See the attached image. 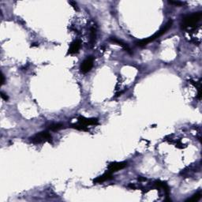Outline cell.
<instances>
[{
	"instance_id": "obj_10",
	"label": "cell",
	"mask_w": 202,
	"mask_h": 202,
	"mask_svg": "<svg viewBox=\"0 0 202 202\" xmlns=\"http://www.w3.org/2000/svg\"><path fill=\"white\" fill-rule=\"evenodd\" d=\"M96 29L94 27H92L90 29V44H91V47L93 46V44L96 42Z\"/></svg>"
},
{
	"instance_id": "obj_18",
	"label": "cell",
	"mask_w": 202,
	"mask_h": 202,
	"mask_svg": "<svg viewBox=\"0 0 202 202\" xmlns=\"http://www.w3.org/2000/svg\"><path fill=\"white\" fill-rule=\"evenodd\" d=\"M34 46L37 47V46H39V44H33L31 45V47H34Z\"/></svg>"
},
{
	"instance_id": "obj_15",
	"label": "cell",
	"mask_w": 202,
	"mask_h": 202,
	"mask_svg": "<svg viewBox=\"0 0 202 202\" xmlns=\"http://www.w3.org/2000/svg\"><path fill=\"white\" fill-rule=\"evenodd\" d=\"M0 94H1V97H2V99H3V100H4L5 101L8 100V99L9 98H8V96H7V95H6V94L4 93L3 92H1V93Z\"/></svg>"
},
{
	"instance_id": "obj_17",
	"label": "cell",
	"mask_w": 202,
	"mask_h": 202,
	"mask_svg": "<svg viewBox=\"0 0 202 202\" xmlns=\"http://www.w3.org/2000/svg\"><path fill=\"white\" fill-rule=\"evenodd\" d=\"M4 83H5V76H4V74L2 73V74H1V85H4Z\"/></svg>"
},
{
	"instance_id": "obj_14",
	"label": "cell",
	"mask_w": 202,
	"mask_h": 202,
	"mask_svg": "<svg viewBox=\"0 0 202 202\" xmlns=\"http://www.w3.org/2000/svg\"><path fill=\"white\" fill-rule=\"evenodd\" d=\"M168 3L172 4V5L178 6H182L183 5H184V3L180 2V1H168Z\"/></svg>"
},
{
	"instance_id": "obj_7",
	"label": "cell",
	"mask_w": 202,
	"mask_h": 202,
	"mask_svg": "<svg viewBox=\"0 0 202 202\" xmlns=\"http://www.w3.org/2000/svg\"><path fill=\"white\" fill-rule=\"evenodd\" d=\"M81 45H82V43L80 40H75L74 42H72L69 48V51H68V54H74L77 53L81 48Z\"/></svg>"
},
{
	"instance_id": "obj_8",
	"label": "cell",
	"mask_w": 202,
	"mask_h": 202,
	"mask_svg": "<svg viewBox=\"0 0 202 202\" xmlns=\"http://www.w3.org/2000/svg\"><path fill=\"white\" fill-rule=\"evenodd\" d=\"M111 178H112V173L107 171V172L104 173V175H100V176H99V177H97L96 178H95V179L93 180V183H104V182H106L107 180L111 179Z\"/></svg>"
},
{
	"instance_id": "obj_12",
	"label": "cell",
	"mask_w": 202,
	"mask_h": 202,
	"mask_svg": "<svg viewBox=\"0 0 202 202\" xmlns=\"http://www.w3.org/2000/svg\"><path fill=\"white\" fill-rule=\"evenodd\" d=\"M61 128H62V125L60 123L52 124V125H50L49 127H48L49 130H54V131L59 130H60Z\"/></svg>"
},
{
	"instance_id": "obj_13",
	"label": "cell",
	"mask_w": 202,
	"mask_h": 202,
	"mask_svg": "<svg viewBox=\"0 0 202 202\" xmlns=\"http://www.w3.org/2000/svg\"><path fill=\"white\" fill-rule=\"evenodd\" d=\"M201 193H197L196 194L193 195V197L187 200V201H199L201 199Z\"/></svg>"
},
{
	"instance_id": "obj_2",
	"label": "cell",
	"mask_w": 202,
	"mask_h": 202,
	"mask_svg": "<svg viewBox=\"0 0 202 202\" xmlns=\"http://www.w3.org/2000/svg\"><path fill=\"white\" fill-rule=\"evenodd\" d=\"M202 17L201 12L193 13L192 14L186 16L183 19L182 21V27L183 29H187V28H193L199 22Z\"/></svg>"
},
{
	"instance_id": "obj_4",
	"label": "cell",
	"mask_w": 202,
	"mask_h": 202,
	"mask_svg": "<svg viewBox=\"0 0 202 202\" xmlns=\"http://www.w3.org/2000/svg\"><path fill=\"white\" fill-rule=\"evenodd\" d=\"M93 61L94 59L91 56L88 57L87 59H85L81 65V71L84 74H86L90 71L93 67Z\"/></svg>"
},
{
	"instance_id": "obj_9",
	"label": "cell",
	"mask_w": 202,
	"mask_h": 202,
	"mask_svg": "<svg viewBox=\"0 0 202 202\" xmlns=\"http://www.w3.org/2000/svg\"><path fill=\"white\" fill-rule=\"evenodd\" d=\"M110 40H111V41H112V42L116 43V44H118V45H120L121 47H123L124 49L126 50V52H129L130 54H131L130 48L128 45L126 44V43H124L123 41H122V40H120V39H117V38H115V37H111V38H110Z\"/></svg>"
},
{
	"instance_id": "obj_16",
	"label": "cell",
	"mask_w": 202,
	"mask_h": 202,
	"mask_svg": "<svg viewBox=\"0 0 202 202\" xmlns=\"http://www.w3.org/2000/svg\"><path fill=\"white\" fill-rule=\"evenodd\" d=\"M69 3L70 4V5L73 6V7L75 9V10H77V4L76 2H74V1H70V2H69Z\"/></svg>"
},
{
	"instance_id": "obj_6",
	"label": "cell",
	"mask_w": 202,
	"mask_h": 202,
	"mask_svg": "<svg viewBox=\"0 0 202 202\" xmlns=\"http://www.w3.org/2000/svg\"><path fill=\"white\" fill-rule=\"evenodd\" d=\"M78 122L80 124L85 125V126H92V125H97L98 124V119L97 118H87L83 116L78 117Z\"/></svg>"
},
{
	"instance_id": "obj_1",
	"label": "cell",
	"mask_w": 202,
	"mask_h": 202,
	"mask_svg": "<svg viewBox=\"0 0 202 202\" xmlns=\"http://www.w3.org/2000/svg\"><path fill=\"white\" fill-rule=\"evenodd\" d=\"M172 23H173V21H171V20L168 21V23H167V24H166V25H164V26H163V27L162 28L160 31H158L157 32H155V34L153 35L152 37H148V38H147V39H141V40L138 41V42H137V45L139 46V47H145V46H146L148 44H149V43L153 41V40H155V39H157L158 37H161L162 35L165 34L166 32H167V31H168L170 28H171V26H172Z\"/></svg>"
},
{
	"instance_id": "obj_5",
	"label": "cell",
	"mask_w": 202,
	"mask_h": 202,
	"mask_svg": "<svg viewBox=\"0 0 202 202\" xmlns=\"http://www.w3.org/2000/svg\"><path fill=\"white\" fill-rule=\"evenodd\" d=\"M126 165H127V163L126 162H115V163H110L107 168H108L109 172L114 173L125 168Z\"/></svg>"
},
{
	"instance_id": "obj_11",
	"label": "cell",
	"mask_w": 202,
	"mask_h": 202,
	"mask_svg": "<svg viewBox=\"0 0 202 202\" xmlns=\"http://www.w3.org/2000/svg\"><path fill=\"white\" fill-rule=\"evenodd\" d=\"M72 128L76 129V130H84V131H89V129L87 128L86 126L85 125H82V124H73L71 125Z\"/></svg>"
},
{
	"instance_id": "obj_3",
	"label": "cell",
	"mask_w": 202,
	"mask_h": 202,
	"mask_svg": "<svg viewBox=\"0 0 202 202\" xmlns=\"http://www.w3.org/2000/svg\"><path fill=\"white\" fill-rule=\"evenodd\" d=\"M52 136L48 132L45 131V132H40L37 134H35L32 138H30V140L32 143L38 144V143H42V142H51L52 141Z\"/></svg>"
}]
</instances>
